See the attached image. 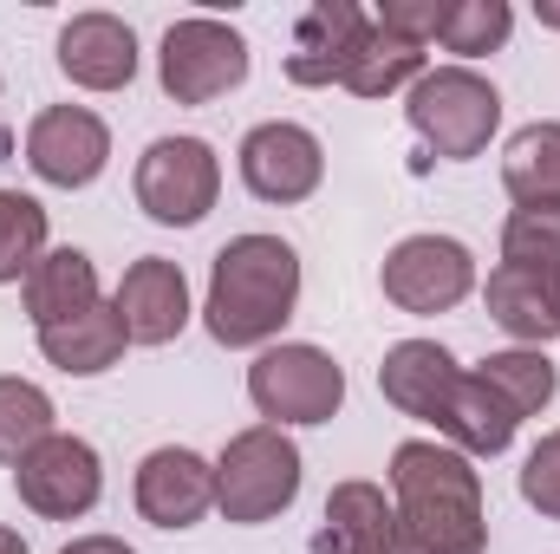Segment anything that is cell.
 Segmentation results:
<instances>
[{
  "instance_id": "1",
  "label": "cell",
  "mask_w": 560,
  "mask_h": 554,
  "mask_svg": "<svg viewBox=\"0 0 560 554\" xmlns=\"http://www.w3.org/2000/svg\"><path fill=\"white\" fill-rule=\"evenodd\" d=\"M392 489H398V554H482V470L450 450L411 437L392 450Z\"/></svg>"
},
{
  "instance_id": "2",
  "label": "cell",
  "mask_w": 560,
  "mask_h": 554,
  "mask_svg": "<svg viewBox=\"0 0 560 554\" xmlns=\"http://www.w3.org/2000/svg\"><path fill=\"white\" fill-rule=\"evenodd\" d=\"M300 307V255L280 235H235L209 268V339L215 346H268Z\"/></svg>"
},
{
  "instance_id": "3",
  "label": "cell",
  "mask_w": 560,
  "mask_h": 554,
  "mask_svg": "<svg viewBox=\"0 0 560 554\" xmlns=\"http://www.w3.org/2000/svg\"><path fill=\"white\" fill-rule=\"evenodd\" d=\"M405 118H411V131H418L436 157L469 163V157H482L489 138H495L502 99H495V85H489L482 72H469V66H436V72H423L418 85H411Z\"/></svg>"
},
{
  "instance_id": "4",
  "label": "cell",
  "mask_w": 560,
  "mask_h": 554,
  "mask_svg": "<svg viewBox=\"0 0 560 554\" xmlns=\"http://www.w3.org/2000/svg\"><path fill=\"white\" fill-rule=\"evenodd\" d=\"M300 496V450L275 424H255L242 437H229L222 463H215V509L242 529L275 522L280 509H293Z\"/></svg>"
},
{
  "instance_id": "5",
  "label": "cell",
  "mask_w": 560,
  "mask_h": 554,
  "mask_svg": "<svg viewBox=\"0 0 560 554\" xmlns=\"http://www.w3.org/2000/svg\"><path fill=\"white\" fill-rule=\"evenodd\" d=\"M248 399L268 424H332L346 405V372L319 346H268L248 366Z\"/></svg>"
},
{
  "instance_id": "6",
  "label": "cell",
  "mask_w": 560,
  "mask_h": 554,
  "mask_svg": "<svg viewBox=\"0 0 560 554\" xmlns=\"http://www.w3.org/2000/svg\"><path fill=\"white\" fill-rule=\"evenodd\" d=\"M156 79L176 105H215L222 92H235L248 79V39L209 13L196 20H176L163 33V53H156Z\"/></svg>"
},
{
  "instance_id": "7",
  "label": "cell",
  "mask_w": 560,
  "mask_h": 554,
  "mask_svg": "<svg viewBox=\"0 0 560 554\" xmlns=\"http://www.w3.org/2000/svg\"><path fill=\"white\" fill-rule=\"evenodd\" d=\"M222 196V163L202 138H156L138 157V209L163 229H196Z\"/></svg>"
},
{
  "instance_id": "8",
  "label": "cell",
  "mask_w": 560,
  "mask_h": 554,
  "mask_svg": "<svg viewBox=\"0 0 560 554\" xmlns=\"http://www.w3.org/2000/svg\"><path fill=\"white\" fill-rule=\"evenodd\" d=\"M13 489H20V503H26L33 516L72 522V516H85V509L105 496V463H98V450H92L85 437L52 430L33 457L13 463Z\"/></svg>"
},
{
  "instance_id": "9",
  "label": "cell",
  "mask_w": 560,
  "mask_h": 554,
  "mask_svg": "<svg viewBox=\"0 0 560 554\" xmlns=\"http://www.w3.org/2000/svg\"><path fill=\"white\" fill-rule=\"evenodd\" d=\"M385 300L405 313H450L476 287V255L456 235H405L385 255Z\"/></svg>"
},
{
  "instance_id": "10",
  "label": "cell",
  "mask_w": 560,
  "mask_h": 554,
  "mask_svg": "<svg viewBox=\"0 0 560 554\" xmlns=\"http://www.w3.org/2000/svg\"><path fill=\"white\" fill-rule=\"evenodd\" d=\"M26 163H33V176L52 183V189H85V183H98L105 163H112V131H105V118L85 112V105H46V112L26 125Z\"/></svg>"
},
{
  "instance_id": "11",
  "label": "cell",
  "mask_w": 560,
  "mask_h": 554,
  "mask_svg": "<svg viewBox=\"0 0 560 554\" xmlns=\"http://www.w3.org/2000/svg\"><path fill=\"white\" fill-rule=\"evenodd\" d=\"M326 176V150L306 125H255L242 138V183L261 196V203H306Z\"/></svg>"
},
{
  "instance_id": "12",
  "label": "cell",
  "mask_w": 560,
  "mask_h": 554,
  "mask_svg": "<svg viewBox=\"0 0 560 554\" xmlns=\"http://www.w3.org/2000/svg\"><path fill=\"white\" fill-rule=\"evenodd\" d=\"M215 509V463L183 443H163L138 463V516L150 529H196Z\"/></svg>"
},
{
  "instance_id": "13",
  "label": "cell",
  "mask_w": 560,
  "mask_h": 554,
  "mask_svg": "<svg viewBox=\"0 0 560 554\" xmlns=\"http://www.w3.org/2000/svg\"><path fill=\"white\" fill-rule=\"evenodd\" d=\"M372 20L352 7V0H319L300 13L293 26V53H287V79L293 85H346L359 46H365Z\"/></svg>"
},
{
  "instance_id": "14",
  "label": "cell",
  "mask_w": 560,
  "mask_h": 554,
  "mask_svg": "<svg viewBox=\"0 0 560 554\" xmlns=\"http://www.w3.org/2000/svg\"><path fill=\"white\" fill-rule=\"evenodd\" d=\"M112 307H118L131 346H170V339L189 326V280H183L176 262L143 255V262L125 268L118 293H112Z\"/></svg>"
},
{
  "instance_id": "15",
  "label": "cell",
  "mask_w": 560,
  "mask_h": 554,
  "mask_svg": "<svg viewBox=\"0 0 560 554\" xmlns=\"http://www.w3.org/2000/svg\"><path fill=\"white\" fill-rule=\"evenodd\" d=\"M59 72L85 92H125L138 79V33L118 13H72L59 33Z\"/></svg>"
},
{
  "instance_id": "16",
  "label": "cell",
  "mask_w": 560,
  "mask_h": 554,
  "mask_svg": "<svg viewBox=\"0 0 560 554\" xmlns=\"http://www.w3.org/2000/svg\"><path fill=\"white\" fill-rule=\"evenodd\" d=\"M313 554H398V509L378 483H332Z\"/></svg>"
},
{
  "instance_id": "17",
  "label": "cell",
  "mask_w": 560,
  "mask_h": 554,
  "mask_svg": "<svg viewBox=\"0 0 560 554\" xmlns=\"http://www.w3.org/2000/svg\"><path fill=\"white\" fill-rule=\"evenodd\" d=\"M456 379H463V366H456L436 339H398V346L385 353V366H378V392H385L405 417H423V424H436V412H443L450 392H456Z\"/></svg>"
},
{
  "instance_id": "18",
  "label": "cell",
  "mask_w": 560,
  "mask_h": 554,
  "mask_svg": "<svg viewBox=\"0 0 560 554\" xmlns=\"http://www.w3.org/2000/svg\"><path fill=\"white\" fill-rule=\"evenodd\" d=\"M125 346H131V333H125V320H118L112 300H98V307H85V313H72V320H59V326H39V353H46L59 372H72V379L112 372V366L125 359Z\"/></svg>"
},
{
  "instance_id": "19",
  "label": "cell",
  "mask_w": 560,
  "mask_h": 554,
  "mask_svg": "<svg viewBox=\"0 0 560 554\" xmlns=\"http://www.w3.org/2000/svg\"><path fill=\"white\" fill-rule=\"evenodd\" d=\"M436 437H450V450H463V457H502L515 443V412L476 372H463L450 405L436 412Z\"/></svg>"
},
{
  "instance_id": "20",
  "label": "cell",
  "mask_w": 560,
  "mask_h": 554,
  "mask_svg": "<svg viewBox=\"0 0 560 554\" xmlns=\"http://www.w3.org/2000/svg\"><path fill=\"white\" fill-rule=\"evenodd\" d=\"M489 320L509 333V339H522V346H548L560 339V313H555V280L535 275V268H495L489 275Z\"/></svg>"
},
{
  "instance_id": "21",
  "label": "cell",
  "mask_w": 560,
  "mask_h": 554,
  "mask_svg": "<svg viewBox=\"0 0 560 554\" xmlns=\"http://www.w3.org/2000/svg\"><path fill=\"white\" fill-rule=\"evenodd\" d=\"M85 307H98V268H92V255L85 249H46L39 268L26 275V313H33V326H59V320L85 313Z\"/></svg>"
},
{
  "instance_id": "22",
  "label": "cell",
  "mask_w": 560,
  "mask_h": 554,
  "mask_svg": "<svg viewBox=\"0 0 560 554\" xmlns=\"http://www.w3.org/2000/svg\"><path fill=\"white\" fill-rule=\"evenodd\" d=\"M476 379H482L509 412H515V424H522V417H535V412H548V405H555V392H560L555 359H548V353H535V346L489 353V359L476 366Z\"/></svg>"
},
{
  "instance_id": "23",
  "label": "cell",
  "mask_w": 560,
  "mask_h": 554,
  "mask_svg": "<svg viewBox=\"0 0 560 554\" xmlns=\"http://www.w3.org/2000/svg\"><path fill=\"white\" fill-rule=\"evenodd\" d=\"M502 183L522 209L560 203V125H528L502 150Z\"/></svg>"
},
{
  "instance_id": "24",
  "label": "cell",
  "mask_w": 560,
  "mask_h": 554,
  "mask_svg": "<svg viewBox=\"0 0 560 554\" xmlns=\"http://www.w3.org/2000/svg\"><path fill=\"white\" fill-rule=\"evenodd\" d=\"M418 79H423V46L385 33V26H372L365 46H359V59H352V72H346V92H359V99H392L398 85H418Z\"/></svg>"
},
{
  "instance_id": "25",
  "label": "cell",
  "mask_w": 560,
  "mask_h": 554,
  "mask_svg": "<svg viewBox=\"0 0 560 554\" xmlns=\"http://www.w3.org/2000/svg\"><path fill=\"white\" fill-rule=\"evenodd\" d=\"M52 399L33 385V379H0V463H20L33 457L46 437H52Z\"/></svg>"
},
{
  "instance_id": "26",
  "label": "cell",
  "mask_w": 560,
  "mask_h": 554,
  "mask_svg": "<svg viewBox=\"0 0 560 554\" xmlns=\"http://www.w3.org/2000/svg\"><path fill=\"white\" fill-rule=\"evenodd\" d=\"M46 255V209L26 189H0V280H26Z\"/></svg>"
},
{
  "instance_id": "27",
  "label": "cell",
  "mask_w": 560,
  "mask_h": 554,
  "mask_svg": "<svg viewBox=\"0 0 560 554\" xmlns=\"http://www.w3.org/2000/svg\"><path fill=\"white\" fill-rule=\"evenodd\" d=\"M502 262L509 268H535V275H560V203L541 209H515L502 229Z\"/></svg>"
},
{
  "instance_id": "28",
  "label": "cell",
  "mask_w": 560,
  "mask_h": 554,
  "mask_svg": "<svg viewBox=\"0 0 560 554\" xmlns=\"http://www.w3.org/2000/svg\"><path fill=\"white\" fill-rule=\"evenodd\" d=\"M509 26H515L509 0H450V20H443L436 39L450 53H463V59H482V53H495L509 39Z\"/></svg>"
},
{
  "instance_id": "29",
  "label": "cell",
  "mask_w": 560,
  "mask_h": 554,
  "mask_svg": "<svg viewBox=\"0 0 560 554\" xmlns=\"http://www.w3.org/2000/svg\"><path fill=\"white\" fill-rule=\"evenodd\" d=\"M522 503L541 509L548 522H560V430H548L528 450V463H522Z\"/></svg>"
},
{
  "instance_id": "30",
  "label": "cell",
  "mask_w": 560,
  "mask_h": 554,
  "mask_svg": "<svg viewBox=\"0 0 560 554\" xmlns=\"http://www.w3.org/2000/svg\"><path fill=\"white\" fill-rule=\"evenodd\" d=\"M443 20H450V0H385L372 26H385V33H398V39L423 46V39L443 33Z\"/></svg>"
},
{
  "instance_id": "31",
  "label": "cell",
  "mask_w": 560,
  "mask_h": 554,
  "mask_svg": "<svg viewBox=\"0 0 560 554\" xmlns=\"http://www.w3.org/2000/svg\"><path fill=\"white\" fill-rule=\"evenodd\" d=\"M59 554H138V549L118 542V535H79V542H66Z\"/></svg>"
},
{
  "instance_id": "32",
  "label": "cell",
  "mask_w": 560,
  "mask_h": 554,
  "mask_svg": "<svg viewBox=\"0 0 560 554\" xmlns=\"http://www.w3.org/2000/svg\"><path fill=\"white\" fill-rule=\"evenodd\" d=\"M0 554H26V542H20L13 529H0Z\"/></svg>"
},
{
  "instance_id": "33",
  "label": "cell",
  "mask_w": 560,
  "mask_h": 554,
  "mask_svg": "<svg viewBox=\"0 0 560 554\" xmlns=\"http://www.w3.org/2000/svg\"><path fill=\"white\" fill-rule=\"evenodd\" d=\"M541 26H560V7H541Z\"/></svg>"
},
{
  "instance_id": "34",
  "label": "cell",
  "mask_w": 560,
  "mask_h": 554,
  "mask_svg": "<svg viewBox=\"0 0 560 554\" xmlns=\"http://www.w3.org/2000/svg\"><path fill=\"white\" fill-rule=\"evenodd\" d=\"M548 280H555V313H560V275H548Z\"/></svg>"
}]
</instances>
